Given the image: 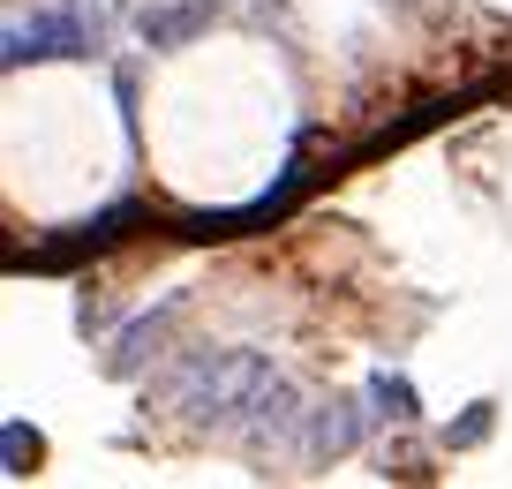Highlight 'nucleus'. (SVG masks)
I'll use <instances>...</instances> for the list:
<instances>
[{"label":"nucleus","instance_id":"obj_1","mask_svg":"<svg viewBox=\"0 0 512 489\" xmlns=\"http://www.w3.org/2000/svg\"><path fill=\"white\" fill-rule=\"evenodd\" d=\"M264 384H272V362L234 347V354H189V362L166 377V399H174L196 429H241V414L256 407Z\"/></svg>","mask_w":512,"mask_h":489},{"label":"nucleus","instance_id":"obj_2","mask_svg":"<svg viewBox=\"0 0 512 489\" xmlns=\"http://www.w3.org/2000/svg\"><path fill=\"white\" fill-rule=\"evenodd\" d=\"M302 422H309L302 392L272 377V384H264V392H256V407L241 414V437H249L256 452H302Z\"/></svg>","mask_w":512,"mask_h":489},{"label":"nucleus","instance_id":"obj_3","mask_svg":"<svg viewBox=\"0 0 512 489\" xmlns=\"http://www.w3.org/2000/svg\"><path fill=\"white\" fill-rule=\"evenodd\" d=\"M354 444H362V407H354V399H324V407H309V429H302V452L294 459L324 467V459L354 452Z\"/></svg>","mask_w":512,"mask_h":489},{"label":"nucleus","instance_id":"obj_4","mask_svg":"<svg viewBox=\"0 0 512 489\" xmlns=\"http://www.w3.org/2000/svg\"><path fill=\"white\" fill-rule=\"evenodd\" d=\"M174 309H181V294H166L151 316H136V324H128V332H121V347H113V362H106L113 377H136V369H144L151 354H159V339H166V324H174Z\"/></svg>","mask_w":512,"mask_h":489},{"label":"nucleus","instance_id":"obj_5","mask_svg":"<svg viewBox=\"0 0 512 489\" xmlns=\"http://www.w3.org/2000/svg\"><path fill=\"white\" fill-rule=\"evenodd\" d=\"M211 23V0H181V8H144V46H181V38H196Z\"/></svg>","mask_w":512,"mask_h":489},{"label":"nucleus","instance_id":"obj_6","mask_svg":"<svg viewBox=\"0 0 512 489\" xmlns=\"http://www.w3.org/2000/svg\"><path fill=\"white\" fill-rule=\"evenodd\" d=\"M369 399H377V422H415V384L407 377H392V369H384V377H369Z\"/></svg>","mask_w":512,"mask_h":489},{"label":"nucleus","instance_id":"obj_7","mask_svg":"<svg viewBox=\"0 0 512 489\" xmlns=\"http://www.w3.org/2000/svg\"><path fill=\"white\" fill-rule=\"evenodd\" d=\"M68 16H76V31H83V46H106V31H113V8H121V0H61Z\"/></svg>","mask_w":512,"mask_h":489},{"label":"nucleus","instance_id":"obj_8","mask_svg":"<svg viewBox=\"0 0 512 489\" xmlns=\"http://www.w3.org/2000/svg\"><path fill=\"white\" fill-rule=\"evenodd\" d=\"M482 437H490V407H475L460 429H452V444H482Z\"/></svg>","mask_w":512,"mask_h":489},{"label":"nucleus","instance_id":"obj_9","mask_svg":"<svg viewBox=\"0 0 512 489\" xmlns=\"http://www.w3.org/2000/svg\"><path fill=\"white\" fill-rule=\"evenodd\" d=\"M23 452H38V444L23 437V422H8V474H23Z\"/></svg>","mask_w":512,"mask_h":489},{"label":"nucleus","instance_id":"obj_10","mask_svg":"<svg viewBox=\"0 0 512 489\" xmlns=\"http://www.w3.org/2000/svg\"><path fill=\"white\" fill-rule=\"evenodd\" d=\"M234 8H264V0H234Z\"/></svg>","mask_w":512,"mask_h":489}]
</instances>
